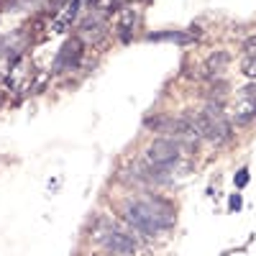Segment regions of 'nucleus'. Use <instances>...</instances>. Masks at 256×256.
I'll use <instances>...</instances> for the list:
<instances>
[{
    "label": "nucleus",
    "instance_id": "nucleus-1",
    "mask_svg": "<svg viewBox=\"0 0 256 256\" xmlns=\"http://www.w3.org/2000/svg\"><path fill=\"white\" fill-rule=\"evenodd\" d=\"M120 218L146 236H159L174 226V205L159 195H146L138 200H128L120 208Z\"/></svg>",
    "mask_w": 256,
    "mask_h": 256
},
{
    "label": "nucleus",
    "instance_id": "nucleus-2",
    "mask_svg": "<svg viewBox=\"0 0 256 256\" xmlns=\"http://www.w3.org/2000/svg\"><path fill=\"white\" fill-rule=\"evenodd\" d=\"M182 154V146L177 138H156L146 148V162L154 166V172H164L166 166H172Z\"/></svg>",
    "mask_w": 256,
    "mask_h": 256
},
{
    "label": "nucleus",
    "instance_id": "nucleus-3",
    "mask_svg": "<svg viewBox=\"0 0 256 256\" xmlns=\"http://www.w3.org/2000/svg\"><path fill=\"white\" fill-rule=\"evenodd\" d=\"M100 241L108 251H113V256H134L138 251V241L120 228H108L100 236Z\"/></svg>",
    "mask_w": 256,
    "mask_h": 256
},
{
    "label": "nucleus",
    "instance_id": "nucleus-4",
    "mask_svg": "<svg viewBox=\"0 0 256 256\" xmlns=\"http://www.w3.org/2000/svg\"><path fill=\"white\" fill-rule=\"evenodd\" d=\"M80 62H82V41L80 38H70L67 44L62 46V52L56 54L54 70L56 72H67V70L80 67Z\"/></svg>",
    "mask_w": 256,
    "mask_h": 256
},
{
    "label": "nucleus",
    "instance_id": "nucleus-5",
    "mask_svg": "<svg viewBox=\"0 0 256 256\" xmlns=\"http://www.w3.org/2000/svg\"><path fill=\"white\" fill-rule=\"evenodd\" d=\"M256 118V84H248L238 92V102H236V123H248Z\"/></svg>",
    "mask_w": 256,
    "mask_h": 256
},
{
    "label": "nucleus",
    "instance_id": "nucleus-6",
    "mask_svg": "<svg viewBox=\"0 0 256 256\" xmlns=\"http://www.w3.org/2000/svg\"><path fill=\"white\" fill-rule=\"evenodd\" d=\"M105 34V26H102V20L100 18H88V20H82V26H80V36H84V38H92V41H98L100 36Z\"/></svg>",
    "mask_w": 256,
    "mask_h": 256
},
{
    "label": "nucleus",
    "instance_id": "nucleus-7",
    "mask_svg": "<svg viewBox=\"0 0 256 256\" xmlns=\"http://www.w3.org/2000/svg\"><path fill=\"white\" fill-rule=\"evenodd\" d=\"M230 62V56L226 52H216V54H210V59L205 62V72L208 74H220L226 70V64Z\"/></svg>",
    "mask_w": 256,
    "mask_h": 256
},
{
    "label": "nucleus",
    "instance_id": "nucleus-8",
    "mask_svg": "<svg viewBox=\"0 0 256 256\" xmlns=\"http://www.w3.org/2000/svg\"><path fill=\"white\" fill-rule=\"evenodd\" d=\"M148 41H177V44H190L192 34H182V31H162V34H148Z\"/></svg>",
    "mask_w": 256,
    "mask_h": 256
},
{
    "label": "nucleus",
    "instance_id": "nucleus-9",
    "mask_svg": "<svg viewBox=\"0 0 256 256\" xmlns=\"http://www.w3.org/2000/svg\"><path fill=\"white\" fill-rule=\"evenodd\" d=\"M241 72H244L246 77L256 80V54H251V56H246V59H244V67H241Z\"/></svg>",
    "mask_w": 256,
    "mask_h": 256
},
{
    "label": "nucleus",
    "instance_id": "nucleus-10",
    "mask_svg": "<svg viewBox=\"0 0 256 256\" xmlns=\"http://www.w3.org/2000/svg\"><path fill=\"white\" fill-rule=\"evenodd\" d=\"M248 184V169H241L236 174V187H246Z\"/></svg>",
    "mask_w": 256,
    "mask_h": 256
},
{
    "label": "nucleus",
    "instance_id": "nucleus-11",
    "mask_svg": "<svg viewBox=\"0 0 256 256\" xmlns=\"http://www.w3.org/2000/svg\"><path fill=\"white\" fill-rule=\"evenodd\" d=\"M228 208H230L233 212H236V210L241 208V198H238V195H230V200H228Z\"/></svg>",
    "mask_w": 256,
    "mask_h": 256
}]
</instances>
